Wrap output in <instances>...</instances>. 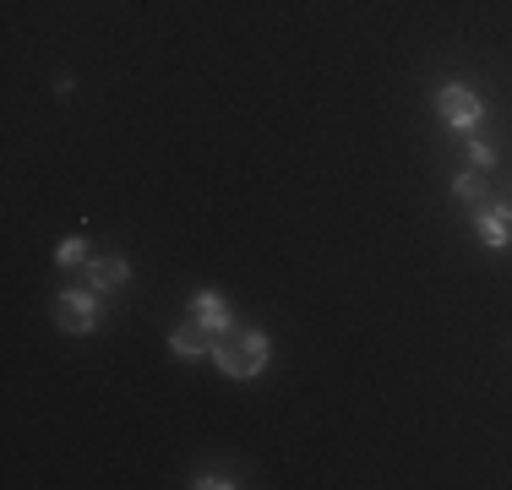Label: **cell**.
<instances>
[{"instance_id":"obj_4","label":"cell","mask_w":512,"mask_h":490,"mask_svg":"<svg viewBox=\"0 0 512 490\" xmlns=\"http://www.w3.org/2000/svg\"><path fill=\"white\" fill-rule=\"evenodd\" d=\"M191 322L207 327L213 338L235 333V311H229V300L218 289H197V294H191Z\"/></svg>"},{"instance_id":"obj_1","label":"cell","mask_w":512,"mask_h":490,"mask_svg":"<svg viewBox=\"0 0 512 490\" xmlns=\"http://www.w3.org/2000/svg\"><path fill=\"white\" fill-rule=\"evenodd\" d=\"M267 360H273V338H267L262 327H235V333L213 338V365H218L224 376H235V382L262 376Z\"/></svg>"},{"instance_id":"obj_10","label":"cell","mask_w":512,"mask_h":490,"mask_svg":"<svg viewBox=\"0 0 512 490\" xmlns=\"http://www.w3.org/2000/svg\"><path fill=\"white\" fill-rule=\"evenodd\" d=\"M469 158H474V169H491V164H496V147L474 137V142H469Z\"/></svg>"},{"instance_id":"obj_5","label":"cell","mask_w":512,"mask_h":490,"mask_svg":"<svg viewBox=\"0 0 512 490\" xmlns=\"http://www.w3.org/2000/svg\"><path fill=\"white\" fill-rule=\"evenodd\" d=\"M474 235H480L485 251H507V245H512V207H502V202L480 207V218H474Z\"/></svg>"},{"instance_id":"obj_6","label":"cell","mask_w":512,"mask_h":490,"mask_svg":"<svg viewBox=\"0 0 512 490\" xmlns=\"http://www.w3.org/2000/svg\"><path fill=\"white\" fill-rule=\"evenodd\" d=\"M169 349H175L180 360H207V354H213V333L197 322H180L175 333H169Z\"/></svg>"},{"instance_id":"obj_3","label":"cell","mask_w":512,"mask_h":490,"mask_svg":"<svg viewBox=\"0 0 512 490\" xmlns=\"http://www.w3.org/2000/svg\"><path fill=\"white\" fill-rule=\"evenodd\" d=\"M55 322L66 327V333L88 338L93 327H99V289H60L55 294Z\"/></svg>"},{"instance_id":"obj_7","label":"cell","mask_w":512,"mask_h":490,"mask_svg":"<svg viewBox=\"0 0 512 490\" xmlns=\"http://www.w3.org/2000/svg\"><path fill=\"white\" fill-rule=\"evenodd\" d=\"M126 278H131V262H126V256H99V262H88V284L99 289V294L120 289Z\"/></svg>"},{"instance_id":"obj_2","label":"cell","mask_w":512,"mask_h":490,"mask_svg":"<svg viewBox=\"0 0 512 490\" xmlns=\"http://www.w3.org/2000/svg\"><path fill=\"white\" fill-rule=\"evenodd\" d=\"M436 115H442V126H453L469 137V131H480L485 104H480V93L463 88V82H442V88H436Z\"/></svg>"},{"instance_id":"obj_8","label":"cell","mask_w":512,"mask_h":490,"mask_svg":"<svg viewBox=\"0 0 512 490\" xmlns=\"http://www.w3.org/2000/svg\"><path fill=\"white\" fill-rule=\"evenodd\" d=\"M55 262H60V267H88V240H82V235H71V240H60V251H55Z\"/></svg>"},{"instance_id":"obj_9","label":"cell","mask_w":512,"mask_h":490,"mask_svg":"<svg viewBox=\"0 0 512 490\" xmlns=\"http://www.w3.org/2000/svg\"><path fill=\"white\" fill-rule=\"evenodd\" d=\"M453 196H458V202H480V196H485V180L463 169V175H453Z\"/></svg>"},{"instance_id":"obj_11","label":"cell","mask_w":512,"mask_h":490,"mask_svg":"<svg viewBox=\"0 0 512 490\" xmlns=\"http://www.w3.org/2000/svg\"><path fill=\"white\" fill-rule=\"evenodd\" d=\"M191 485H197V490H229L235 480H224V474H202V480H191Z\"/></svg>"}]
</instances>
